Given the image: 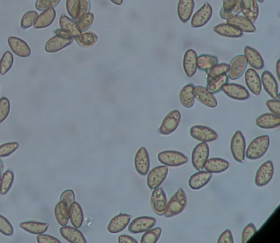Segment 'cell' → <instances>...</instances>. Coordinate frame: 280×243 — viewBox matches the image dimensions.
Here are the masks:
<instances>
[{"mask_svg": "<svg viewBox=\"0 0 280 243\" xmlns=\"http://www.w3.org/2000/svg\"><path fill=\"white\" fill-rule=\"evenodd\" d=\"M182 121V115L180 111L175 109L168 113L165 116L162 123L159 128V132L161 135L169 136L176 131Z\"/></svg>", "mask_w": 280, "mask_h": 243, "instance_id": "5", "label": "cell"}, {"mask_svg": "<svg viewBox=\"0 0 280 243\" xmlns=\"http://www.w3.org/2000/svg\"><path fill=\"white\" fill-rule=\"evenodd\" d=\"M229 65L228 63H217L211 69L207 70V83L212 80H214L216 77L224 75L228 73Z\"/></svg>", "mask_w": 280, "mask_h": 243, "instance_id": "43", "label": "cell"}, {"mask_svg": "<svg viewBox=\"0 0 280 243\" xmlns=\"http://www.w3.org/2000/svg\"><path fill=\"white\" fill-rule=\"evenodd\" d=\"M245 82L251 93H253L255 96H259L262 92V81L255 69L252 68L247 69L245 73Z\"/></svg>", "mask_w": 280, "mask_h": 243, "instance_id": "20", "label": "cell"}, {"mask_svg": "<svg viewBox=\"0 0 280 243\" xmlns=\"http://www.w3.org/2000/svg\"><path fill=\"white\" fill-rule=\"evenodd\" d=\"M195 85L190 83L185 85L179 93V100L184 108H191L195 104Z\"/></svg>", "mask_w": 280, "mask_h": 243, "instance_id": "32", "label": "cell"}, {"mask_svg": "<svg viewBox=\"0 0 280 243\" xmlns=\"http://www.w3.org/2000/svg\"><path fill=\"white\" fill-rule=\"evenodd\" d=\"M240 13V0H223L220 17L228 20Z\"/></svg>", "mask_w": 280, "mask_h": 243, "instance_id": "31", "label": "cell"}, {"mask_svg": "<svg viewBox=\"0 0 280 243\" xmlns=\"http://www.w3.org/2000/svg\"><path fill=\"white\" fill-rule=\"evenodd\" d=\"M256 1H257V2H259V3H263L264 2V0H256Z\"/></svg>", "mask_w": 280, "mask_h": 243, "instance_id": "63", "label": "cell"}, {"mask_svg": "<svg viewBox=\"0 0 280 243\" xmlns=\"http://www.w3.org/2000/svg\"><path fill=\"white\" fill-rule=\"evenodd\" d=\"M75 40L79 46L85 47V48H89L97 43L98 36L94 32L85 31L84 33H81L80 36H77V38H75Z\"/></svg>", "mask_w": 280, "mask_h": 243, "instance_id": "40", "label": "cell"}, {"mask_svg": "<svg viewBox=\"0 0 280 243\" xmlns=\"http://www.w3.org/2000/svg\"><path fill=\"white\" fill-rule=\"evenodd\" d=\"M136 171L141 176H146L150 168V158L149 152L145 147H141L136 153L134 158Z\"/></svg>", "mask_w": 280, "mask_h": 243, "instance_id": "12", "label": "cell"}, {"mask_svg": "<svg viewBox=\"0 0 280 243\" xmlns=\"http://www.w3.org/2000/svg\"><path fill=\"white\" fill-rule=\"evenodd\" d=\"M150 204L154 212L159 216H164L166 210L168 200L166 193L162 187H158L153 190L150 196Z\"/></svg>", "mask_w": 280, "mask_h": 243, "instance_id": "7", "label": "cell"}, {"mask_svg": "<svg viewBox=\"0 0 280 243\" xmlns=\"http://www.w3.org/2000/svg\"><path fill=\"white\" fill-rule=\"evenodd\" d=\"M255 123L259 128L264 130L275 129L280 126V116L272 113H266L258 117Z\"/></svg>", "mask_w": 280, "mask_h": 243, "instance_id": "24", "label": "cell"}, {"mask_svg": "<svg viewBox=\"0 0 280 243\" xmlns=\"http://www.w3.org/2000/svg\"><path fill=\"white\" fill-rule=\"evenodd\" d=\"M158 160L161 164L168 167H179L188 162L186 154L175 150H165L158 154Z\"/></svg>", "mask_w": 280, "mask_h": 243, "instance_id": "4", "label": "cell"}, {"mask_svg": "<svg viewBox=\"0 0 280 243\" xmlns=\"http://www.w3.org/2000/svg\"><path fill=\"white\" fill-rule=\"evenodd\" d=\"M240 12L248 20L255 23L259 17V6L256 0H240Z\"/></svg>", "mask_w": 280, "mask_h": 243, "instance_id": "23", "label": "cell"}, {"mask_svg": "<svg viewBox=\"0 0 280 243\" xmlns=\"http://www.w3.org/2000/svg\"><path fill=\"white\" fill-rule=\"evenodd\" d=\"M3 169H4V164H3L2 160H0V180H1V178H2Z\"/></svg>", "mask_w": 280, "mask_h": 243, "instance_id": "62", "label": "cell"}, {"mask_svg": "<svg viewBox=\"0 0 280 243\" xmlns=\"http://www.w3.org/2000/svg\"><path fill=\"white\" fill-rule=\"evenodd\" d=\"M261 81H262V85L264 90L272 99H278L279 90H278V82L271 72L267 71V70L264 71L262 74Z\"/></svg>", "mask_w": 280, "mask_h": 243, "instance_id": "16", "label": "cell"}, {"mask_svg": "<svg viewBox=\"0 0 280 243\" xmlns=\"http://www.w3.org/2000/svg\"><path fill=\"white\" fill-rule=\"evenodd\" d=\"M110 1H111L114 5H118V6L123 5V0H110Z\"/></svg>", "mask_w": 280, "mask_h": 243, "instance_id": "61", "label": "cell"}, {"mask_svg": "<svg viewBox=\"0 0 280 243\" xmlns=\"http://www.w3.org/2000/svg\"><path fill=\"white\" fill-rule=\"evenodd\" d=\"M270 145V138L269 136H259L246 149L245 157L251 160H259L267 153Z\"/></svg>", "mask_w": 280, "mask_h": 243, "instance_id": "2", "label": "cell"}, {"mask_svg": "<svg viewBox=\"0 0 280 243\" xmlns=\"http://www.w3.org/2000/svg\"><path fill=\"white\" fill-rule=\"evenodd\" d=\"M266 106L272 114L280 116V101L278 99L267 100Z\"/></svg>", "mask_w": 280, "mask_h": 243, "instance_id": "55", "label": "cell"}, {"mask_svg": "<svg viewBox=\"0 0 280 243\" xmlns=\"http://www.w3.org/2000/svg\"><path fill=\"white\" fill-rule=\"evenodd\" d=\"M10 113V101L7 97L0 98V123L6 120Z\"/></svg>", "mask_w": 280, "mask_h": 243, "instance_id": "51", "label": "cell"}, {"mask_svg": "<svg viewBox=\"0 0 280 243\" xmlns=\"http://www.w3.org/2000/svg\"><path fill=\"white\" fill-rule=\"evenodd\" d=\"M210 156V146L207 142H201L194 148L192 151V165L196 170H202Z\"/></svg>", "mask_w": 280, "mask_h": 243, "instance_id": "6", "label": "cell"}, {"mask_svg": "<svg viewBox=\"0 0 280 243\" xmlns=\"http://www.w3.org/2000/svg\"><path fill=\"white\" fill-rule=\"evenodd\" d=\"M156 224V218L152 217H138L129 223L128 231L133 234H139L152 229Z\"/></svg>", "mask_w": 280, "mask_h": 243, "instance_id": "13", "label": "cell"}, {"mask_svg": "<svg viewBox=\"0 0 280 243\" xmlns=\"http://www.w3.org/2000/svg\"><path fill=\"white\" fill-rule=\"evenodd\" d=\"M276 73H277V77L280 80V59H278L276 63Z\"/></svg>", "mask_w": 280, "mask_h": 243, "instance_id": "60", "label": "cell"}, {"mask_svg": "<svg viewBox=\"0 0 280 243\" xmlns=\"http://www.w3.org/2000/svg\"><path fill=\"white\" fill-rule=\"evenodd\" d=\"M228 69V77L231 80H238L245 73L247 62L244 55H238L231 61Z\"/></svg>", "mask_w": 280, "mask_h": 243, "instance_id": "14", "label": "cell"}, {"mask_svg": "<svg viewBox=\"0 0 280 243\" xmlns=\"http://www.w3.org/2000/svg\"><path fill=\"white\" fill-rule=\"evenodd\" d=\"M218 243H233L234 242V238H233V235H232V231L230 229H226L221 234H220V237H219Z\"/></svg>", "mask_w": 280, "mask_h": 243, "instance_id": "56", "label": "cell"}, {"mask_svg": "<svg viewBox=\"0 0 280 243\" xmlns=\"http://www.w3.org/2000/svg\"><path fill=\"white\" fill-rule=\"evenodd\" d=\"M213 178V173L207 171L200 170L196 172L189 179V187L194 191L202 189L210 183Z\"/></svg>", "mask_w": 280, "mask_h": 243, "instance_id": "21", "label": "cell"}, {"mask_svg": "<svg viewBox=\"0 0 280 243\" xmlns=\"http://www.w3.org/2000/svg\"><path fill=\"white\" fill-rule=\"evenodd\" d=\"M91 10V2L90 0H81V8H80V13L79 17L83 16L85 13H90Z\"/></svg>", "mask_w": 280, "mask_h": 243, "instance_id": "58", "label": "cell"}, {"mask_svg": "<svg viewBox=\"0 0 280 243\" xmlns=\"http://www.w3.org/2000/svg\"><path fill=\"white\" fill-rule=\"evenodd\" d=\"M20 228L31 234L39 235L48 230L49 225L47 223L39 221H23L20 224Z\"/></svg>", "mask_w": 280, "mask_h": 243, "instance_id": "36", "label": "cell"}, {"mask_svg": "<svg viewBox=\"0 0 280 243\" xmlns=\"http://www.w3.org/2000/svg\"><path fill=\"white\" fill-rule=\"evenodd\" d=\"M244 56L247 59V64H249L252 69L255 70H261L263 69L264 60L262 55L257 50L251 46H246L244 49Z\"/></svg>", "mask_w": 280, "mask_h": 243, "instance_id": "28", "label": "cell"}, {"mask_svg": "<svg viewBox=\"0 0 280 243\" xmlns=\"http://www.w3.org/2000/svg\"><path fill=\"white\" fill-rule=\"evenodd\" d=\"M246 146V139L243 133L241 131H236L231 140V153L236 162L240 164L244 162Z\"/></svg>", "mask_w": 280, "mask_h": 243, "instance_id": "3", "label": "cell"}, {"mask_svg": "<svg viewBox=\"0 0 280 243\" xmlns=\"http://www.w3.org/2000/svg\"><path fill=\"white\" fill-rule=\"evenodd\" d=\"M218 58L210 54H201L197 56V69L201 71H207L218 63Z\"/></svg>", "mask_w": 280, "mask_h": 243, "instance_id": "38", "label": "cell"}, {"mask_svg": "<svg viewBox=\"0 0 280 243\" xmlns=\"http://www.w3.org/2000/svg\"><path fill=\"white\" fill-rule=\"evenodd\" d=\"M0 233L6 237H11L14 233V229L10 221L0 214Z\"/></svg>", "mask_w": 280, "mask_h": 243, "instance_id": "50", "label": "cell"}, {"mask_svg": "<svg viewBox=\"0 0 280 243\" xmlns=\"http://www.w3.org/2000/svg\"><path fill=\"white\" fill-rule=\"evenodd\" d=\"M38 17V13L35 11H28L23 15L21 20V27L23 30L29 29L35 24Z\"/></svg>", "mask_w": 280, "mask_h": 243, "instance_id": "47", "label": "cell"}, {"mask_svg": "<svg viewBox=\"0 0 280 243\" xmlns=\"http://www.w3.org/2000/svg\"><path fill=\"white\" fill-rule=\"evenodd\" d=\"M56 18V11L54 8L43 11L41 14L38 15L37 19L34 24L35 29H44L50 27Z\"/></svg>", "mask_w": 280, "mask_h": 243, "instance_id": "34", "label": "cell"}, {"mask_svg": "<svg viewBox=\"0 0 280 243\" xmlns=\"http://www.w3.org/2000/svg\"><path fill=\"white\" fill-rule=\"evenodd\" d=\"M60 202H62L66 206L68 210H70L72 204L75 202V193L73 190H66L62 192L61 195Z\"/></svg>", "mask_w": 280, "mask_h": 243, "instance_id": "54", "label": "cell"}, {"mask_svg": "<svg viewBox=\"0 0 280 243\" xmlns=\"http://www.w3.org/2000/svg\"><path fill=\"white\" fill-rule=\"evenodd\" d=\"M195 97L201 104L208 108H214L218 105V102L214 94L204 86H195Z\"/></svg>", "mask_w": 280, "mask_h": 243, "instance_id": "18", "label": "cell"}, {"mask_svg": "<svg viewBox=\"0 0 280 243\" xmlns=\"http://www.w3.org/2000/svg\"><path fill=\"white\" fill-rule=\"evenodd\" d=\"M81 8V0H67L66 9L71 18L77 21Z\"/></svg>", "mask_w": 280, "mask_h": 243, "instance_id": "46", "label": "cell"}, {"mask_svg": "<svg viewBox=\"0 0 280 243\" xmlns=\"http://www.w3.org/2000/svg\"><path fill=\"white\" fill-rule=\"evenodd\" d=\"M73 42V38L65 37V36L55 35L52 38H50L48 41L46 42L45 46V50L50 54L59 52L61 50L70 46Z\"/></svg>", "mask_w": 280, "mask_h": 243, "instance_id": "17", "label": "cell"}, {"mask_svg": "<svg viewBox=\"0 0 280 243\" xmlns=\"http://www.w3.org/2000/svg\"><path fill=\"white\" fill-rule=\"evenodd\" d=\"M221 91L232 100L243 101L248 100L250 98V93L247 88L239 84L227 83L223 86Z\"/></svg>", "mask_w": 280, "mask_h": 243, "instance_id": "15", "label": "cell"}, {"mask_svg": "<svg viewBox=\"0 0 280 243\" xmlns=\"http://www.w3.org/2000/svg\"><path fill=\"white\" fill-rule=\"evenodd\" d=\"M187 196L184 190L179 188L178 191L173 195L169 202L167 204L166 210L164 216L167 218L179 215L184 211L187 207Z\"/></svg>", "mask_w": 280, "mask_h": 243, "instance_id": "1", "label": "cell"}, {"mask_svg": "<svg viewBox=\"0 0 280 243\" xmlns=\"http://www.w3.org/2000/svg\"><path fill=\"white\" fill-rule=\"evenodd\" d=\"M228 81H229V77H228V73H226V74L216 77L214 80L208 82L206 88L213 94L218 93L222 90L224 85L228 83Z\"/></svg>", "mask_w": 280, "mask_h": 243, "instance_id": "42", "label": "cell"}, {"mask_svg": "<svg viewBox=\"0 0 280 243\" xmlns=\"http://www.w3.org/2000/svg\"><path fill=\"white\" fill-rule=\"evenodd\" d=\"M212 15H213V9L211 5L208 2L205 3L202 8H200L196 12L195 14L192 15L191 27L194 28L204 27L210 21Z\"/></svg>", "mask_w": 280, "mask_h": 243, "instance_id": "11", "label": "cell"}, {"mask_svg": "<svg viewBox=\"0 0 280 243\" xmlns=\"http://www.w3.org/2000/svg\"><path fill=\"white\" fill-rule=\"evenodd\" d=\"M227 23L234 26L236 28L241 30L245 33H254L256 31V27L252 21H250L247 17L241 15H236L234 17L226 20Z\"/></svg>", "mask_w": 280, "mask_h": 243, "instance_id": "26", "label": "cell"}, {"mask_svg": "<svg viewBox=\"0 0 280 243\" xmlns=\"http://www.w3.org/2000/svg\"><path fill=\"white\" fill-rule=\"evenodd\" d=\"M214 31L219 36L228 38H240L243 35L241 30L227 23L216 25L214 27Z\"/></svg>", "mask_w": 280, "mask_h": 243, "instance_id": "33", "label": "cell"}, {"mask_svg": "<svg viewBox=\"0 0 280 243\" xmlns=\"http://www.w3.org/2000/svg\"><path fill=\"white\" fill-rule=\"evenodd\" d=\"M131 222V215L127 214H119L110 221L108 231L112 234L121 233L128 226Z\"/></svg>", "mask_w": 280, "mask_h": 243, "instance_id": "22", "label": "cell"}, {"mask_svg": "<svg viewBox=\"0 0 280 243\" xmlns=\"http://www.w3.org/2000/svg\"><path fill=\"white\" fill-rule=\"evenodd\" d=\"M54 215H55L57 222L61 226L68 225L69 221V210L67 209L66 206L63 205L62 202H58L54 208Z\"/></svg>", "mask_w": 280, "mask_h": 243, "instance_id": "41", "label": "cell"}, {"mask_svg": "<svg viewBox=\"0 0 280 243\" xmlns=\"http://www.w3.org/2000/svg\"><path fill=\"white\" fill-rule=\"evenodd\" d=\"M230 167V163L224 159L214 157V158L208 159L204 168L206 171L211 173H221L228 170Z\"/></svg>", "mask_w": 280, "mask_h": 243, "instance_id": "29", "label": "cell"}, {"mask_svg": "<svg viewBox=\"0 0 280 243\" xmlns=\"http://www.w3.org/2000/svg\"><path fill=\"white\" fill-rule=\"evenodd\" d=\"M191 137L201 142H213L218 139V133L214 130L206 126L197 125L190 129Z\"/></svg>", "mask_w": 280, "mask_h": 243, "instance_id": "10", "label": "cell"}, {"mask_svg": "<svg viewBox=\"0 0 280 243\" xmlns=\"http://www.w3.org/2000/svg\"><path fill=\"white\" fill-rule=\"evenodd\" d=\"M195 9L194 0H179L178 4V16L182 23L190 21Z\"/></svg>", "mask_w": 280, "mask_h": 243, "instance_id": "27", "label": "cell"}, {"mask_svg": "<svg viewBox=\"0 0 280 243\" xmlns=\"http://www.w3.org/2000/svg\"><path fill=\"white\" fill-rule=\"evenodd\" d=\"M168 175V167L160 165L152 168L147 173V185L149 189L154 190L162 185Z\"/></svg>", "mask_w": 280, "mask_h": 243, "instance_id": "9", "label": "cell"}, {"mask_svg": "<svg viewBox=\"0 0 280 243\" xmlns=\"http://www.w3.org/2000/svg\"><path fill=\"white\" fill-rule=\"evenodd\" d=\"M162 234V229L160 227L152 228L145 232V234L141 237V243H156Z\"/></svg>", "mask_w": 280, "mask_h": 243, "instance_id": "45", "label": "cell"}, {"mask_svg": "<svg viewBox=\"0 0 280 243\" xmlns=\"http://www.w3.org/2000/svg\"><path fill=\"white\" fill-rule=\"evenodd\" d=\"M69 219H70L73 227L79 229L83 225L84 214L82 208L80 204L74 202L71 206L69 210Z\"/></svg>", "mask_w": 280, "mask_h": 243, "instance_id": "37", "label": "cell"}, {"mask_svg": "<svg viewBox=\"0 0 280 243\" xmlns=\"http://www.w3.org/2000/svg\"><path fill=\"white\" fill-rule=\"evenodd\" d=\"M19 149V144L17 142H7L0 146V157H8L13 154Z\"/></svg>", "mask_w": 280, "mask_h": 243, "instance_id": "49", "label": "cell"}, {"mask_svg": "<svg viewBox=\"0 0 280 243\" xmlns=\"http://www.w3.org/2000/svg\"><path fill=\"white\" fill-rule=\"evenodd\" d=\"M257 232V228L253 223H250L243 229L242 233V242L247 243Z\"/></svg>", "mask_w": 280, "mask_h": 243, "instance_id": "52", "label": "cell"}, {"mask_svg": "<svg viewBox=\"0 0 280 243\" xmlns=\"http://www.w3.org/2000/svg\"><path fill=\"white\" fill-rule=\"evenodd\" d=\"M14 172L12 170L5 171L0 180V195H5L9 193L14 183Z\"/></svg>", "mask_w": 280, "mask_h": 243, "instance_id": "39", "label": "cell"}, {"mask_svg": "<svg viewBox=\"0 0 280 243\" xmlns=\"http://www.w3.org/2000/svg\"><path fill=\"white\" fill-rule=\"evenodd\" d=\"M183 69L186 75L192 77L197 71V54L194 50L186 51L183 58Z\"/></svg>", "mask_w": 280, "mask_h": 243, "instance_id": "30", "label": "cell"}, {"mask_svg": "<svg viewBox=\"0 0 280 243\" xmlns=\"http://www.w3.org/2000/svg\"><path fill=\"white\" fill-rule=\"evenodd\" d=\"M38 243H61V241L57 239L56 237H52L50 235L42 234L38 235L37 237Z\"/></svg>", "mask_w": 280, "mask_h": 243, "instance_id": "57", "label": "cell"}, {"mask_svg": "<svg viewBox=\"0 0 280 243\" xmlns=\"http://www.w3.org/2000/svg\"><path fill=\"white\" fill-rule=\"evenodd\" d=\"M59 26H60V29L65 31L67 34H69L71 37L74 38V39L82 33L81 30L79 29L77 23L65 15L61 16L60 19H59Z\"/></svg>", "mask_w": 280, "mask_h": 243, "instance_id": "35", "label": "cell"}, {"mask_svg": "<svg viewBox=\"0 0 280 243\" xmlns=\"http://www.w3.org/2000/svg\"><path fill=\"white\" fill-rule=\"evenodd\" d=\"M60 234L67 241L70 243H87L83 233L77 228L64 225L60 229Z\"/></svg>", "mask_w": 280, "mask_h": 243, "instance_id": "25", "label": "cell"}, {"mask_svg": "<svg viewBox=\"0 0 280 243\" xmlns=\"http://www.w3.org/2000/svg\"><path fill=\"white\" fill-rule=\"evenodd\" d=\"M60 2L61 0H36L35 8L37 10L45 11L51 8H55Z\"/></svg>", "mask_w": 280, "mask_h": 243, "instance_id": "53", "label": "cell"}, {"mask_svg": "<svg viewBox=\"0 0 280 243\" xmlns=\"http://www.w3.org/2000/svg\"><path fill=\"white\" fill-rule=\"evenodd\" d=\"M94 18L95 17L93 13H88L77 19V24L81 32H85L89 29L91 26L93 24Z\"/></svg>", "mask_w": 280, "mask_h": 243, "instance_id": "48", "label": "cell"}, {"mask_svg": "<svg viewBox=\"0 0 280 243\" xmlns=\"http://www.w3.org/2000/svg\"><path fill=\"white\" fill-rule=\"evenodd\" d=\"M14 63V58L10 51H6L0 59V75H5L10 71Z\"/></svg>", "mask_w": 280, "mask_h": 243, "instance_id": "44", "label": "cell"}, {"mask_svg": "<svg viewBox=\"0 0 280 243\" xmlns=\"http://www.w3.org/2000/svg\"><path fill=\"white\" fill-rule=\"evenodd\" d=\"M118 242L119 243H137V240L130 237L128 235H121L118 237Z\"/></svg>", "mask_w": 280, "mask_h": 243, "instance_id": "59", "label": "cell"}, {"mask_svg": "<svg viewBox=\"0 0 280 243\" xmlns=\"http://www.w3.org/2000/svg\"><path fill=\"white\" fill-rule=\"evenodd\" d=\"M274 175V165L272 160H267L259 167L255 177V185L265 187L271 181Z\"/></svg>", "mask_w": 280, "mask_h": 243, "instance_id": "8", "label": "cell"}, {"mask_svg": "<svg viewBox=\"0 0 280 243\" xmlns=\"http://www.w3.org/2000/svg\"><path fill=\"white\" fill-rule=\"evenodd\" d=\"M8 44L12 52L20 58H28L31 54L30 46L20 38L11 36L8 40Z\"/></svg>", "mask_w": 280, "mask_h": 243, "instance_id": "19", "label": "cell"}]
</instances>
